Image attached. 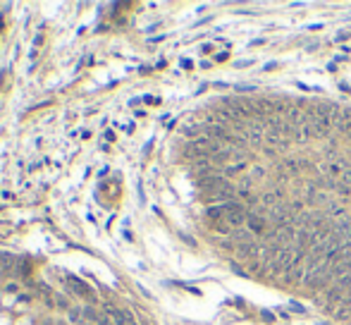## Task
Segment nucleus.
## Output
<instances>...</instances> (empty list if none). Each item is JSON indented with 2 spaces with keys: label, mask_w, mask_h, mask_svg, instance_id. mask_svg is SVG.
I'll return each instance as SVG.
<instances>
[{
  "label": "nucleus",
  "mask_w": 351,
  "mask_h": 325,
  "mask_svg": "<svg viewBox=\"0 0 351 325\" xmlns=\"http://www.w3.org/2000/svg\"><path fill=\"white\" fill-rule=\"evenodd\" d=\"M65 285H67V289H70L72 294H77V297H84V299H94V289L86 285L84 280L74 278V275H67V278H65Z\"/></svg>",
  "instance_id": "obj_1"
}]
</instances>
